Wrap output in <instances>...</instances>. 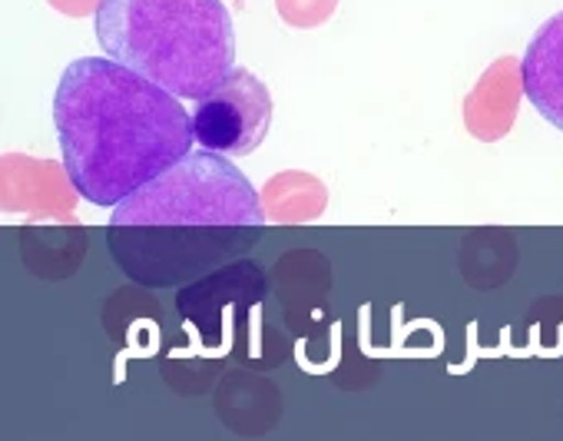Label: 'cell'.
<instances>
[{
    "label": "cell",
    "instance_id": "obj_10",
    "mask_svg": "<svg viewBox=\"0 0 563 441\" xmlns=\"http://www.w3.org/2000/svg\"><path fill=\"white\" fill-rule=\"evenodd\" d=\"M275 11L289 27L312 31L339 11V0H275Z\"/></svg>",
    "mask_w": 563,
    "mask_h": 441
},
{
    "label": "cell",
    "instance_id": "obj_5",
    "mask_svg": "<svg viewBox=\"0 0 563 441\" xmlns=\"http://www.w3.org/2000/svg\"><path fill=\"white\" fill-rule=\"evenodd\" d=\"M262 293H265V276L258 273V266L249 260H235L222 266L216 276H202L189 283L176 296V309L186 319V326L199 332L202 345L216 349L232 329L229 316L242 306L258 302Z\"/></svg>",
    "mask_w": 563,
    "mask_h": 441
},
{
    "label": "cell",
    "instance_id": "obj_3",
    "mask_svg": "<svg viewBox=\"0 0 563 441\" xmlns=\"http://www.w3.org/2000/svg\"><path fill=\"white\" fill-rule=\"evenodd\" d=\"M103 54L179 100H202L235 67V31L222 0H103Z\"/></svg>",
    "mask_w": 563,
    "mask_h": 441
},
{
    "label": "cell",
    "instance_id": "obj_7",
    "mask_svg": "<svg viewBox=\"0 0 563 441\" xmlns=\"http://www.w3.org/2000/svg\"><path fill=\"white\" fill-rule=\"evenodd\" d=\"M523 100V67L517 57H497L481 80L471 87L464 97V126L474 140L481 143H497L504 140L520 113Z\"/></svg>",
    "mask_w": 563,
    "mask_h": 441
},
{
    "label": "cell",
    "instance_id": "obj_9",
    "mask_svg": "<svg viewBox=\"0 0 563 441\" xmlns=\"http://www.w3.org/2000/svg\"><path fill=\"white\" fill-rule=\"evenodd\" d=\"M262 209L278 227L316 223L329 206V189L319 176L302 169H282L262 186Z\"/></svg>",
    "mask_w": 563,
    "mask_h": 441
},
{
    "label": "cell",
    "instance_id": "obj_2",
    "mask_svg": "<svg viewBox=\"0 0 563 441\" xmlns=\"http://www.w3.org/2000/svg\"><path fill=\"white\" fill-rule=\"evenodd\" d=\"M64 166L93 206H120L192 153V117L159 84L110 57L74 60L54 97Z\"/></svg>",
    "mask_w": 563,
    "mask_h": 441
},
{
    "label": "cell",
    "instance_id": "obj_8",
    "mask_svg": "<svg viewBox=\"0 0 563 441\" xmlns=\"http://www.w3.org/2000/svg\"><path fill=\"white\" fill-rule=\"evenodd\" d=\"M523 97L563 133V11L553 14L530 41L523 60Z\"/></svg>",
    "mask_w": 563,
    "mask_h": 441
},
{
    "label": "cell",
    "instance_id": "obj_11",
    "mask_svg": "<svg viewBox=\"0 0 563 441\" xmlns=\"http://www.w3.org/2000/svg\"><path fill=\"white\" fill-rule=\"evenodd\" d=\"M54 11H60L64 18H97V11L103 8V0H47Z\"/></svg>",
    "mask_w": 563,
    "mask_h": 441
},
{
    "label": "cell",
    "instance_id": "obj_4",
    "mask_svg": "<svg viewBox=\"0 0 563 441\" xmlns=\"http://www.w3.org/2000/svg\"><path fill=\"white\" fill-rule=\"evenodd\" d=\"M272 126V93L245 67H235L216 90L196 100L192 133L202 150L245 156L262 146Z\"/></svg>",
    "mask_w": 563,
    "mask_h": 441
},
{
    "label": "cell",
    "instance_id": "obj_1",
    "mask_svg": "<svg viewBox=\"0 0 563 441\" xmlns=\"http://www.w3.org/2000/svg\"><path fill=\"white\" fill-rule=\"evenodd\" d=\"M265 223L245 173L222 153L196 150L113 206L107 243L126 279L173 289L245 256Z\"/></svg>",
    "mask_w": 563,
    "mask_h": 441
},
{
    "label": "cell",
    "instance_id": "obj_6",
    "mask_svg": "<svg viewBox=\"0 0 563 441\" xmlns=\"http://www.w3.org/2000/svg\"><path fill=\"white\" fill-rule=\"evenodd\" d=\"M0 179H4V212L70 216L80 199V189L74 186L67 166L54 159L4 153V159H0Z\"/></svg>",
    "mask_w": 563,
    "mask_h": 441
}]
</instances>
